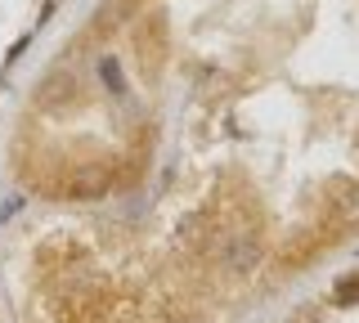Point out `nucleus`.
Instances as JSON below:
<instances>
[{"mask_svg": "<svg viewBox=\"0 0 359 323\" xmlns=\"http://www.w3.org/2000/svg\"><path fill=\"white\" fill-rule=\"evenodd\" d=\"M256 243H252V234H243V238H234V247H229V256H225V261H229V270H252V265H256Z\"/></svg>", "mask_w": 359, "mask_h": 323, "instance_id": "1", "label": "nucleus"}, {"mask_svg": "<svg viewBox=\"0 0 359 323\" xmlns=\"http://www.w3.org/2000/svg\"><path fill=\"white\" fill-rule=\"evenodd\" d=\"M99 77H103V81H108V85H112V90H117V94H121V68H117V59H112V54H108V59H103V63H99Z\"/></svg>", "mask_w": 359, "mask_h": 323, "instance_id": "2", "label": "nucleus"}]
</instances>
